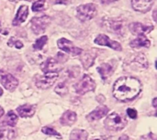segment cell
<instances>
[{"label": "cell", "mask_w": 157, "mask_h": 140, "mask_svg": "<svg viewBox=\"0 0 157 140\" xmlns=\"http://www.w3.org/2000/svg\"><path fill=\"white\" fill-rule=\"evenodd\" d=\"M95 88L96 83L88 75H84L83 78L75 85V90L78 94H85L88 92L94 91Z\"/></svg>", "instance_id": "277c9868"}, {"label": "cell", "mask_w": 157, "mask_h": 140, "mask_svg": "<svg viewBox=\"0 0 157 140\" xmlns=\"http://www.w3.org/2000/svg\"><path fill=\"white\" fill-rule=\"evenodd\" d=\"M57 45H58L59 49H61L62 50L69 53L70 55H72L74 57L78 56L83 52V50L80 48L75 47L73 44L72 41H70V40L66 39H60L58 40V42H57Z\"/></svg>", "instance_id": "52a82bcc"}, {"label": "cell", "mask_w": 157, "mask_h": 140, "mask_svg": "<svg viewBox=\"0 0 157 140\" xmlns=\"http://www.w3.org/2000/svg\"><path fill=\"white\" fill-rule=\"evenodd\" d=\"M50 23H51V18L47 16L33 17L30 21L31 29L36 35L41 34L45 31L46 28L49 26Z\"/></svg>", "instance_id": "5b68a950"}, {"label": "cell", "mask_w": 157, "mask_h": 140, "mask_svg": "<svg viewBox=\"0 0 157 140\" xmlns=\"http://www.w3.org/2000/svg\"><path fill=\"white\" fill-rule=\"evenodd\" d=\"M95 43L96 44H98V45H101V46H108L115 50H122V47L121 45L115 41V40H111L108 36L104 35V34H99L96 39H95Z\"/></svg>", "instance_id": "9c48e42d"}, {"label": "cell", "mask_w": 157, "mask_h": 140, "mask_svg": "<svg viewBox=\"0 0 157 140\" xmlns=\"http://www.w3.org/2000/svg\"><path fill=\"white\" fill-rule=\"evenodd\" d=\"M103 25L109 31L114 33H119L122 29V22L113 18H104Z\"/></svg>", "instance_id": "7c38bea8"}, {"label": "cell", "mask_w": 157, "mask_h": 140, "mask_svg": "<svg viewBox=\"0 0 157 140\" xmlns=\"http://www.w3.org/2000/svg\"><path fill=\"white\" fill-rule=\"evenodd\" d=\"M120 140H129V138H128V137H126V136H122V137L120 138Z\"/></svg>", "instance_id": "d590c367"}, {"label": "cell", "mask_w": 157, "mask_h": 140, "mask_svg": "<svg viewBox=\"0 0 157 140\" xmlns=\"http://www.w3.org/2000/svg\"><path fill=\"white\" fill-rule=\"evenodd\" d=\"M76 119H77V116H76V114L75 112L66 111L65 113L63 114L62 117L60 118V123L62 126L68 127V126L74 125L75 123Z\"/></svg>", "instance_id": "ac0fdd59"}, {"label": "cell", "mask_w": 157, "mask_h": 140, "mask_svg": "<svg viewBox=\"0 0 157 140\" xmlns=\"http://www.w3.org/2000/svg\"><path fill=\"white\" fill-rule=\"evenodd\" d=\"M17 116L13 112V111H9L4 121H3V124L2 126H7V127H15L17 125Z\"/></svg>", "instance_id": "44dd1931"}, {"label": "cell", "mask_w": 157, "mask_h": 140, "mask_svg": "<svg viewBox=\"0 0 157 140\" xmlns=\"http://www.w3.org/2000/svg\"><path fill=\"white\" fill-rule=\"evenodd\" d=\"M97 55H98V52H97L96 50H92L90 51L84 52V54L82 55L80 60H81L85 69H88L89 67H91L93 65Z\"/></svg>", "instance_id": "9a60e30c"}, {"label": "cell", "mask_w": 157, "mask_h": 140, "mask_svg": "<svg viewBox=\"0 0 157 140\" xmlns=\"http://www.w3.org/2000/svg\"><path fill=\"white\" fill-rule=\"evenodd\" d=\"M142 91V84L134 77H121L113 85V96L121 102L134 99Z\"/></svg>", "instance_id": "6da1fadb"}, {"label": "cell", "mask_w": 157, "mask_h": 140, "mask_svg": "<svg viewBox=\"0 0 157 140\" xmlns=\"http://www.w3.org/2000/svg\"><path fill=\"white\" fill-rule=\"evenodd\" d=\"M155 15H156V10H155V11H154V19H155V21H156V17H155Z\"/></svg>", "instance_id": "8d00e7d4"}, {"label": "cell", "mask_w": 157, "mask_h": 140, "mask_svg": "<svg viewBox=\"0 0 157 140\" xmlns=\"http://www.w3.org/2000/svg\"><path fill=\"white\" fill-rule=\"evenodd\" d=\"M4 116V109L0 106V118Z\"/></svg>", "instance_id": "e575fe53"}, {"label": "cell", "mask_w": 157, "mask_h": 140, "mask_svg": "<svg viewBox=\"0 0 157 140\" xmlns=\"http://www.w3.org/2000/svg\"><path fill=\"white\" fill-rule=\"evenodd\" d=\"M127 115L129 116V117H131L132 119H135L137 118V111L135 109L132 108H128L127 109Z\"/></svg>", "instance_id": "f546056e"}, {"label": "cell", "mask_w": 157, "mask_h": 140, "mask_svg": "<svg viewBox=\"0 0 157 140\" xmlns=\"http://www.w3.org/2000/svg\"><path fill=\"white\" fill-rule=\"evenodd\" d=\"M17 114L20 117L22 118H28V117H31L36 111V105H20L17 108Z\"/></svg>", "instance_id": "e0dca14e"}, {"label": "cell", "mask_w": 157, "mask_h": 140, "mask_svg": "<svg viewBox=\"0 0 157 140\" xmlns=\"http://www.w3.org/2000/svg\"><path fill=\"white\" fill-rule=\"evenodd\" d=\"M108 113H109V108L107 106H99L97 107V109H95L93 112H91L86 116V119L90 122H94L106 116Z\"/></svg>", "instance_id": "5bb4252c"}, {"label": "cell", "mask_w": 157, "mask_h": 140, "mask_svg": "<svg viewBox=\"0 0 157 140\" xmlns=\"http://www.w3.org/2000/svg\"><path fill=\"white\" fill-rule=\"evenodd\" d=\"M134 63L136 64V66H140V68H147L148 67V61L146 57L144 54H139L135 57L134 59Z\"/></svg>", "instance_id": "603a6c76"}, {"label": "cell", "mask_w": 157, "mask_h": 140, "mask_svg": "<svg viewBox=\"0 0 157 140\" xmlns=\"http://www.w3.org/2000/svg\"><path fill=\"white\" fill-rule=\"evenodd\" d=\"M41 132L44 133V134H46V135H49V136H55V137H57L58 138H62V136H61L56 130H54V129H52V128H51V127H42Z\"/></svg>", "instance_id": "83f0119b"}, {"label": "cell", "mask_w": 157, "mask_h": 140, "mask_svg": "<svg viewBox=\"0 0 157 140\" xmlns=\"http://www.w3.org/2000/svg\"><path fill=\"white\" fill-rule=\"evenodd\" d=\"M53 4H63V5H67L72 2V0H51Z\"/></svg>", "instance_id": "1f68e13d"}, {"label": "cell", "mask_w": 157, "mask_h": 140, "mask_svg": "<svg viewBox=\"0 0 157 140\" xmlns=\"http://www.w3.org/2000/svg\"><path fill=\"white\" fill-rule=\"evenodd\" d=\"M7 45L9 46V47H15V48H17V49H21V48H23V44H22V42L21 41H19V40H17V39H16L15 38H10V39L8 40V42H7Z\"/></svg>", "instance_id": "f1b7e54d"}, {"label": "cell", "mask_w": 157, "mask_h": 140, "mask_svg": "<svg viewBox=\"0 0 157 140\" xmlns=\"http://www.w3.org/2000/svg\"><path fill=\"white\" fill-rule=\"evenodd\" d=\"M129 28L132 34L139 36V35H144L145 33L152 31L154 29V27L153 26H146V25H144V24L138 23V22H134V23L130 24Z\"/></svg>", "instance_id": "4fadbf2b"}, {"label": "cell", "mask_w": 157, "mask_h": 140, "mask_svg": "<svg viewBox=\"0 0 157 140\" xmlns=\"http://www.w3.org/2000/svg\"><path fill=\"white\" fill-rule=\"evenodd\" d=\"M55 93L58 94L61 96L65 95L68 93V86L66 84V83H60L54 89Z\"/></svg>", "instance_id": "484cf974"}, {"label": "cell", "mask_w": 157, "mask_h": 140, "mask_svg": "<svg viewBox=\"0 0 157 140\" xmlns=\"http://www.w3.org/2000/svg\"><path fill=\"white\" fill-rule=\"evenodd\" d=\"M58 78V73L47 72L41 76H39L36 80V86L40 89L51 88Z\"/></svg>", "instance_id": "8992f818"}, {"label": "cell", "mask_w": 157, "mask_h": 140, "mask_svg": "<svg viewBox=\"0 0 157 140\" xmlns=\"http://www.w3.org/2000/svg\"><path fill=\"white\" fill-rule=\"evenodd\" d=\"M155 0H132V6L134 10L141 12V13H146L148 12Z\"/></svg>", "instance_id": "8fae6325"}, {"label": "cell", "mask_w": 157, "mask_h": 140, "mask_svg": "<svg viewBox=\"0 0 157 140\" xmlns=\"http://www.w3.org/2000/svg\"><path fill=\"white\" fill-rule=\"evenodd\" d=\"M0 31H1V25H0Z\"/></svg>", "instance_id": "f35d334b"}, {"label": "cell", "mask_w": 157, "mask_h": 140, "mask_svg": "<svg viewBox=\"0 0 157 140\" xmlns=\"http://www.w3.org/2000/svg\"><path fill=\"white\" fill-rule=\"evenodd\" d=\"M15 137V131L12 129H1L0 130V139L11 140Z\"/></svg>", "instance_id": "cb8c5ba5"}, {"label": "cell", "mask_w": 157, "mask_h": 140, "mask_svg": "<svg viewBox=\"0 0 157 140\" xmlns=\"http://www.w3.org/2000/svg\"><path fill=\"white\" fill-rule=\"evenodd\" d=\"M104 125L108 130L110 131H120L124 128L127 125V120L123 115L113 113L107 116Z\"/></svg>", "instance_id": "7a4b0ae2"}, {"label": "cell", "mask_w": 157, "mask_h": 140, "mask_svg": "<svg viewBox=\"0 0 157 140\" xmlns=\"http://www.w3.org/2000/svg\"><path fill=\"white\" fill-rule=\"evenodd\" d=\"M47 41H48V37H47V36H42V37H40V38L36 40V42L34 43L33 49H34L35 50H42L43 47L46 45Z\"/></svg>", "instance_id": "d4e9b609"}, {"label": "cell", "mask_w": 157, "mask_h": 140, "mask_svg": "<svg viewBox=\"0 0 157 140\" xmlns=\"http://www.w3.org/2000/svg\"><path fill=\"white\" fill-rule=\"evenodd\" d=\"M156 102H157V98H155V99L153 100V105H154V107H155V108H156L157 107Z\"/></svg>", "instance_id": "836d02e7"}, {"label": "cell", "mask_w": 157, "mask_h": 140, "mask_svg": "<svg viewBox=\"0 0 157 140\" xmlns=\"http://www.w3.org/2000/svg\"><path fill=\"white\" fill-rule=\"evenodd\" d=\"M40 69L44 73H47V72L58 73V72L62 71L63 66L60 64L59 61H57V60L53 58H49L40 65Z\"/></svg>", "instance_id": "30bf717a"}, {"label": "cell", "mask_w": 157, "mask_h": 140, "mask_svg": "<svg viewBox=\"0 0 157 140\" xmlns=\"http://www.w3.org/2000/svg\"><path fill=\"white\" fill-rule=\"evenodd\" d=\"M130 45L132 48H142V47L149 48L151 46V41L144 35H139L138 38L133 39Z\"/></svg>", "instance_id": "ffe728a7"}, {"label": "cell", "mask_w": 157, "mask_h": 140, "mask_svg": "<svg viewBox=\"0 0 157 140\" xmlns=\"http://www.w3.org/2000/svg\"><path fill=\"white\" fill-rule=\"evenodd\" d=\"M0 83L2 85L10 92H13L18 85V81L10 73L6 72H0Z\"/></svg>", "instance_id": "ba28073f"}, {"label": "cell", "mask_w": 157, "mask_h": 140, "mask_svg": "<svg viewBox=\"0 0 157 140\" xmlns=\"http://www.w3.org/2000/svg\"><path fill=\"white\" fill-rule=\"evenodd\" d=\"M2 95H3V89L0 87V97H1Z\"/></svg>", "instance_id": "74e56055"}, {"label": "cell", "mask_w": 157, "mask_h": 140, "mask_svg": "<svg viewBox=\"0 0 157 140\" xmlns=\"http://www.w3.org/2000/svg\"><path fill=\"white\" fill-rule=\"evenodd\" d=\"M141 140H157V137L154 133H149L141 138Z\"/></svg>", "instance_id": "4dcf8cb0"}, {"label": "cell", "mask_w": 157, "mask_h": 140, "mask_svg": "<svg viewBox=\"0 0 157 140\" xmlns=\"http://www.w3.org/2000/svg\"><path fill=\"white\" fill-rule=\"evenodd\" d=\"M103 4H110L112 2H115V1H118V0H100Z\"/></svg>", "instance_id": "d6a6232c"}, {"label": "cell", "mask_w": 157, "mask_h": 140, "mask_svg": "<svg viewBox=\"0 0 157 140\" xmlns=\"http://www.w3.org/2000/svg\"><path fill=\"white\" fill-rule=\"evenodd\" d=\"M97 15V7L94 4L81 5L76 8V17L82 21H88Z\"/></svg>", "instance_id": "3957f363"}, {"label": "cell", "mask_w": 157, "mask_h": 140, "mask_svg": "<svg viewBox=\"0 0 157 140\" xmlns=\"http://www.w3.org/2000/svg\"><path fill=\"white\" fill-rule=\"evenodd\" d=\"M98 71L101 76V78L103 80H107L109 77H110L112 75V73L114 72V68L111 64L109 63H103L101 64L98 68Z\"/></svg>", "instance_id": "d6986e66"}, {"label": "cell", "mask_w": 157, "mask_h": 140, "mask_svg": "<svg viewBox=\"0 0 157 140\" xmlns=\"http://www.w3.org/2000/svg\"><path fill=\"white\" fill-rule=\"evenodd\" d=\"M97 140H98V139H97Z\"/></svg>", "instance_id": "ab89813d"}, {"label": "cell", "mask_w": 157, "mask_h": 140, "mask_svg": "<svg viewBox=\"0 0 157 140\" xmlns=\"http://www.w3.org/2000/svg\"><path fill=\"white\" fill-rule=\"evenodd\" d=\"M88 134L86 130L82 129H75L71 132L69 140H87Z\"/></svg>", "instance_id": "7402d4cb"}, {"label": "cell", "mask_w": 157, "mask_h": 140, "mask_svg": "<svg viewBox=\"0 0 157 140\" xmlns=\"http://www.w3.org/2000/svg\"><path fill=\"white\" fill-rule=\"evenodd\" d=\"M29 15V8L27 6H20L19 8L17 9V15L13 20V25L14 26H18L20 24H22L28 17Z\"/></svg>", "instance_id": "2e32d148"}, {"label": "cell", "mask_w": 157, "mask_h": 140, "mask_svg": "<svg viewBox=\"0 0 157 140\" xmlns=\"http://www.w3.org/2000/svg\"><path fill=\"white\" fill-rule=\"evenodd\" d=\"M45 8V0H37L32 5V10L34 12L41 11Z\"/></svg>", "instance_id": "4316f807"}]
</instances>
